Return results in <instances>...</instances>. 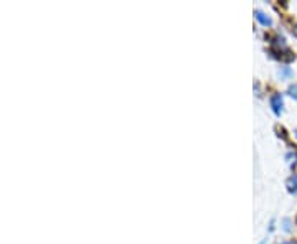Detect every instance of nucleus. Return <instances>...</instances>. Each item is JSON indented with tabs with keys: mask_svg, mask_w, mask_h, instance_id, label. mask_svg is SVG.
Wrapping results in <instances>:
<instances>
[{
	"mask_svg": "<svg viewBox=\"0 0 297 244\" xmlns=\"http://www.w3.org/2000/svg\"><path fill=\"white\" fill-rule=\"evenodd\" d=\"M292 32H294V35L297 36V25H296V27H294V28H292Z\"/></svg>",
	"mask_w": 297,
	"mask_h": 244,
	"instance_id": "39448f33",
	"label": "nucleus"
},
{
	"mask_svg": "<svg viewBox=\"0 0 297 244\" xmlns=\"http://www.w3.org/2000/svg\"><path fill=\"white\" fill-rule=\"evenodd\" d=\"M289 94L297 101V84H292L291 86V88H289Z\"/></svg>",
	"mask_w": 297,
	"mask_h": 244,
	"instance_id": "20e7f679",
	"label": "nucleus"
},
{
	"mask_svg": "<svg viewBox=\"0 0 297 244\" xmlns=\"http://www.w3.org/2000/svg\"><path fill=\"white\" fill-rule=\"evenodd\" d=\"M271 107H273V111L278 115L282 113V96L281 94H274V96L271 98Z\"/></svg>",
	"mask_w": 297,
	"mask_h": 244,
	"instance_id": "f257e3e1",
	"label": "nucleus"
},
{
	"mask_svg": "<svg viewBox=\"0 0 297 244\" xmlns=\"http://www.w3.org/2000/svg\"><path fill=\"white\" fill-rule=\"evenodd\" d=\"M287 190L292 193V195H297V173L296 175H292L289 180H287Z\"/></svg>",
	"mask_w": 297,
	"mask_h": 244,
	"instance_id": "f03ea898",
	"label": "nucleus"
},
{
	"mask_svg": "<svg viewBox=\"0 0 297 244\" xmlns=\"http://www.w3.org/2000/svg\"><path fill=\"white\" fill-rule=\"evenodd\" d=\"M254 16H256V18H258L262 25H264V27H269V25H271V18H269V16H267L266 14H262L261 10H256V12H254Z\"/></svg>",
	"mask_w": 297,
	"mask_h": 244,
	"instance_id": "7ed1b4c3",
	"label": "nucleus"
}]
</instances>
